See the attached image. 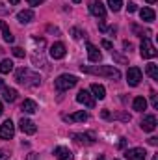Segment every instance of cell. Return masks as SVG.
<instances>
[{
	"instance_id": "bcb514c9",
	"label": "cell",
	"mask_w": 158,
	"mask_h": 160,
	"mask_svg": "<svg viewBox=\"0 0 158 160\" xmlns=\"http://www.w3.org/2000/svg\"><path fill=\"white\" fill-rule=\"evenodd\" d=\"M153 160H158V155H155V157H153Z\"/></svg>"
},
{
	"instance_id": "7a4b0ae2",
	"label": "cell",
	"mask_w": 158,
	"mask_h": 160,
	"mask_svg": "<svg viewBox=\"0 0 158 160\" xmlns=\"http://www.w3.org/2000/svg\"><path fill=\"white\" fill-rule=\"evenodd\" d=\"M84 73H91V75H101V77H108V78L117 80L121 77L119 69H116L114 65H99V67H89V65H82Z\"/></svg>"
},
{
	"instance_id": "ba28073f",
	"label": "cell",
	"mask_w": 158,
	"mask_h": 160,
	"mask_svg": "<svg viewBox=\"0 0 158 160\" xmlns=\"http://www.w3.org/2000/svg\"><path fill=\"white\" fill-rule=\"evenodd\" d=\"M140 80H141V69L140 67H128V71H126V82H128V86H138L140 84Z\"/></svg>"
},
{
	"instance_id": "ffe728a7",
	"label": "cell",
	"mask_w": 158,
	"mask_h": 160,
	"mask_svg": "<svg viewBox=\"0 0 158 160\" xmlns=\"http://www.w3.org/2000/svg\"><path fill=\"white\" fill-rule=\"evenodd\" d=\"M0 32H2V38H4L6 43H13V41H15L13 34L9 32V28H7V24H6L4 21H0Z\"/></svg>"
},
{
	"instance_id": "8992f818",
	"label": "cell",
	"mask_w": 158,
	"mask_h": 160,
	"mask_svg": "<svg viewBox=\"0 0 158 160\" xmlns=\"http://www.w3.org/2000/svg\"><path fill=\"white\" fill-rule=\"evenodd\" d=\"M15 136V125L11 119H6L0 125V138L2 140H11Z\"/></svg>"
},
{
	"instance_id": "7bdbcfd3",
	"label": "cell",
	"mask_w": 158,
	"mask_h": 160,
	"mask_svg": "<svg viewBox=\"0 0 158 160\" xmlns=\"http://www.w3.org/2000/svg\"><path fill=\"white\" fill-rule=\"evenodd\" d=\"M4 114V106H2V102H0V116Z\"/></svg>"
},
{
	"instance_id": "f546056e",
	"label": "cell",
	"mask_w": 158,
	"mask_h": 160,
	"mask_svg": "<svg viewBox=\"0 0 158 160\" xmlns=\"http://www.w3.org/2000/svg\"><path fill=\"white\" fill-rule=\"evenodd\" d=\"M151 104H153V108H158V97H156V93H151Z\"/></svg>"
},
{
	"instance_id": "8d00e7d4",
	"label": "cell",
	"mask_w": 158,
	"mask_h": 160,
	"mask_svg": "<svg viewBox=\"0 0 158 160\" xmlns=\"http://www.w3.org/2000/svg\"><path fill=\"white\" fill-rule=\"evenodd\" d=\"M149 143H151V145H156V143H158V138H155V136H153V138H149Z\"/></svg>"
},
{
	"instance_id": "83f0119b",
	"label": "cell",
	"mask_w": 158,
	"mask_h": 160,
	"mask_svg": "<svg viewBox=\"0 0 158 160\" xmlns=\"http://www.w3.org/2000/svg\"><path fill=\"white\" fill-rule=\"evenodd\" d=\"M71 34H73V38H75V39H82V38L86 36L80 28H73V30H71Z\"/></svg>"
},
{
	"instance_id": "7c38bea8",
	"label": "cell",
	"mask_w": 158,
	"mask_h": 160,
	"mask_svg": "<svg viewBox=\"0 0 158 160\" xmlns=\"http://www.w3.org/2000/svg\"><path fill=\"white\" fill-rule=\"evenodd\" d=\"M73 140L80 143V145H91V143H95V136L93 134H82V132H77V134H73Z\"/></svg>"
},
{
	"instance_id": "7402d4cb",
	"label": "cell",
	"mask_w": 158,
	"mask_h": 160,
	"mask_svg": "<svg viewBox=\"0 0 158 160\" xmlns=\"http://www.w3.org/2000/svg\"><path fill=\"white\" fill-rule=\"evenodd\" d=\"M2 95H4V101H6V102H13V101L17 99V89H13V88H4V89H2Z\"/></svg>"
},
{
	"instance_id": "cb8c5ba5",
	"label": "cell",
	"mask_w": 158,
	"mask_h": 160,
	"mask_svg": "<svg viewBox=\"0 0 158 160\" xmlns=\"http://www.w3.org/2000/svg\"><path fill=\"white\" fill-rule=\"evenodd\" d=\"M145 73H147L153 80H158V65H156V63H147Z\"/></svg>"
},
{
	"instance_id": "5bb4252c",
	"label": "cell",
	"mask_w": 158,
	"mask_h": 160,
	"mask_svg": "<svg viewBox=\"0 0 158 160\" xmlns=\"http://www.w3.org/2000/svg\"><path fill=\"white\" fill-rule=\"evenodd\" d=\"M50 56L54 58V60H62L63 56H65V45L63 43H54L52 47H50Z\"/></svg>"
},
{
	"instance_id": "d6a6232c",
	"label": "cell",
	"mask_w": 158,
	"mask_h": 160,
	"mask_svg": "<svg viewBox=\"0 0 158 160\" xmlns=\"http://www.w3.org/2000/svg\"><path fill=\"white\" fill-rule=\"evenodd\" d=\"M7 157H9V153L6 149H0V160H7Z\"/></svg>"
},
{
	"instance_id": "52a82bcc",
	"label": "cell",
	"mask_w": 158,
	"mask_h": 160,
	"mask_svg": "<svg viewBox=\"0 0 158 160\" xmlns=\"http://www.w3.org/2000/svg\"><path fill=\"white\" fill-rule=\"evenodd\" d=\"M77 102L84 104V106H87V108H95V97H93L89 91H86V89H80L78 91V95H77Z\"/></svg>"
},
{
	"instance_id": "ab89813d",
	"label": "cell",
	"mask_w": 158,
	"mask_h": 160,
	"mask_svg": "<svg viewBox=\"0 0 158 160\" xmlns=\"http://www.w3.org/2000/svg\"><path fill=\"white\" fill-rule=\"evenodd\" d=\"M7 11H9V9H7V8H4V6L0 4V13H7Z\"/></svg>"
},
{
	"instance_id": "d4e9b609",
	"label": "cell",
	"mask_w": 158,
	"mask_h": 160,
	"mask_svg": "<svg viewBox=\"0 0 158 160\" xmlns=\"http://www.w3.org/2000/svg\"><path fill=\"white\" fill-rule=\"evenodd\" d=\"M9 71H13V62H11V60H2V62H0V73L6 75V73H9Z\"/></svg>"
},
{
	"instance_id": "603a6c76",
	"label": "cell",
	"mask_w": 158,
	"mask_h": 160,
	"mask_svg": "<svg viewBox=\"0 0 158 160\" xmlns=\"http://www.w3.org/2000/svg\"><path fill=\"white\" fill-rule=\"evenodd\" d=\"M132 108H134L136 112H143V110L147 108V101H145L143 97H136L134 102H132Z\"/></svg>"
},
{
	"instance_id": "60d3db41",
	"label": "cell",
	"mask_w": 158,
	"mask_h": 160,
	"mask_svg": "<svg viewBox=\"0 0 158 160\" xmlns=\"http://www.w3.org/2000/svg\"><path fill=\"white\" fill-rule=\"evenodd\" d=\"M7 2H9V4H11V6H17V4H19V2H21V0H7Z\"/></svg>"
},
{
	"instance_id": "74e56055",
	"label": "cell",
	"mask_w": 158,
	"mask_h": 160,
	"mask_svg": "<svg viewBox=\"0 0 158 160\" xmlns=\"http://www.w3.org/2000/svg\"><path fill=\"white\" fill-rule=\"evenodd\" d=\"M125 145H126V140H125V138H121V142H119V147H121V149H123V147H125Z\"/></svg>"
},
{
	"instance_id": "e575fe53",
	"label": "cell",
	"mask_w": 158,
	"mask_h": 160,
	"mask_svg": "<svg viewBox=\"0 0 158 160\" xmlns=\"http://www.w3.org/2000/svg\"><path fill=\"white\" fill-rule=\"evenodd\" d=\"M26 160H39V157H37L36 153H30V155L26 157Z\"/></svg>"
},
{
	"instance_id": "9a60e30c",
	"label": "cell",
	"mask_w": 158,
	"mask_h": 160,
	"mask_svg": "<svg viewBox=\"0 0 158 160\" xmlns=\"http://www.w3.org/2000/svg\"><path fill=\"white\" fill-rule=\"evenodd\" d=\"M34 17H36V13H34L32 9H22V11H19V13H17V21H19V22H22V24L32 22V21H34Z\"/></svg>"
},
{
	"instance_id": "d6986e66",
	"label": "cell",
	"mask_w": 158,
	"mask_h": 160,
	"mask_svg": "<svg viewBox=\"0 0 158 160\" xmlns=\"http://www.w3.org/2000/svg\"><path fill=\"white\" fill-rule=\"evenodd\" d=\"M91 93H93V97L99 99V101H102V99L106 97V89H104V86H101V84H91Z\"/></svg>"
},
{
	"instance_id": "f35d334b",
	"label": "cell",
	"mask_w": 158,
	"mask_h": 160,
	"mask_svg": "<svg viewBox=\"0 0 158 160\" xmlns=\"http://www.w3.org/2000/svg\"><path fill=\"white\" fill-rule=\"evenodd\" d=\"M123 45H125V48H132V43H130V41H125Z\"/></svg>"
},
{
	"instance_id": "b9f144b4",
	"label": "cell",
	"mask_w": 158,
	"mask_h": 160,
	"mask_svg": "<svg viewBox=\"0 0 158 160\" xmlns=\"http://www.w3.org/2000/svg\"><path fill=\"white\" fill-rule=\"evenodd\" d=\"M4 88H6V86H4V80L0 78V89H4Z\"/></svg>"
},
{
	"instance_id": "f6af8a7d",
	"label": "cell",
	"mask_w": 158,
	"mask_h": 160,
	"mask_svg": "<svg viewBox=\"0 0 158 160\" xmlns=\"http://www.w3.org/2000/svg\"><path fill=\"white\" fill-rule=\"evenodd\" d=\"M73 2H75V4H80V2H82V0H73Z\"/></svg>"
},
{
	"instance_id": "6da1fadb",
	"label": "cell",
	"mask_w": 158,
	"mask_h": 160,
	"mask_svg": "<svg viewBox=\"0 0 158 160\" xmlns=\"http://www.w3.org/2000/svg\"><path fill=\"white\" fill-rule=\"evenodd\" d=\"M15 80H17L19 84H22V86H26V88H36V86L41 84V77L37 73L30 71L28 67L17 69V71H15Z\"/></svg>"
},
{
	"instance_id": "277c9868",
	"label": "cell",
	"mask_w": 158,
	"mask_h": 160,
	"mask_svg": "<svg viewBox=\"0 0 158 160\" xmlns=\"http://www.w3.org/2000/svg\"><path fill=\"white\" fill-rule=\"evenodd\" d=\"M87 8H89L91 15H95L97 19H101V21L106 19V8H104V4L101 0H89L87 2Z\"/></svg>"
},
{
	"instance_id": "4fadbf2b",
	"label": "cell",
	"mask_w": 158,
	"mask_h": 160,
	"mask_svg": "<svg viewBox=\"0 0 158 160\" xmlns=\"http://www.w3.org/2000/svg\"><path fill=\"white\" fill-rule=\"evenodd\" d=\"M141 130L143 132H153L155 128H156V118L155 116H145L143 119H141Z\"/></svg>"
},
{
	"instance_id": "4316f807",
	"label": "cell",
	"mask_w": 158,
	"mask_h": 160,
	"mask_svg": "<svg viewBox=\"0 0 158 160\" xmlns=\"http://www.w3.org/2000/svg\"><path fill=\"white\" fill-rule=\"evenodd\" d=\"M13 56L15 58H24V48H21V47H13Z\"/></svg>"
},
{
	"instance_id": "7dc6e473",
	"label": "cell",
	"mask_w": 158,
	"mask_h": 160,
	"mask_svg": "<svg viewBox=\"0 0 158 160\" xmlns=\"http://www.w3.org/2000/svg\"><path fill=\"white\" fill-rule=\"evenodd\" d=\"M97 160H104V157H99V158H97Z\"/></svg>"
},
{
	"instance_id": "44dd1931",
	"label": "cell",
	"mask_w": 158,
	"mask_h": 160,
	"mask_svg": "<svg viewBox=\"0 0 158 160\" xmlns=\"http://www.w3.org/2000/svg\"><path fill=\"white\" fill-rule=\"evenodd\" d=\"M140 17H141V21H145V22H153V21H155V11H153L151 8H141V9H140Z\"/></svg>"
},
{
	"instance_id": "30bf717a",
	"label": "cell",
	"mask_w": 158,
	"mask_h": 160,
	"mask_svg": "<svg viewBox=\"0 0 158 160\" xmlns=\"http://www.w3.org/2000/svg\"><path fill=\"white\" fill-rule=\"evenodd\" d=\"M19 128H21L24 134H36V132H37L36 123L32 119H26V118H22V119L19 121Z\"/></svg>"
},
{
	"instance_id": "5b68a950",
	"label": "cell",
	"mask_w": 158,
	"mask_h": 160,
	"mask_svg": "<svg viewBox=\"0 0 158 160\" xmlns=\"http://www.w3.org/2000/svg\"><path fill=\"white\" fill-rule=\"evenodd\" d=\"M140 54H141V58H155L158 54V50L155 48V45L151 43V39L149 38H143V41H141V47H140Z\"/></svg>"
},
{
	"instance_id": "836d02e7",
	"label": "cell",
	"mask_w": 158,
	"mask_h": 160,
	"mask_svg": "<svg viewBox=\"0 0 158 160\" xmlns=\"http://www.w3.org/2000/svg\"><path fill=\"white\" fill-rule=\"evenodd\" d=\"M26 2H28L30 6H41V4H43L45 0H26Z\"/></svg>"
},
{
	"instance_id": "9c48e42d",
	"label": "cell",
	"mask_w": 158,
	"mask_h": 160,
	"mask_svg": "<svg viewBox=\"0 0 158 160\" xmlns=\"http://www.w3.org/2000/svg\"><path fill=\"white\" fill-rule=\"evenodd\" d=\"M125 158L126 160H147V153L141 147H134V149H128L125 153Z\"/></svg>"
},
{
	"instance_id": "4dcf8cb0",
	"label": "cell",
	"mask_w": 158,
	"mask_h": 160,
	"mask_svg": "<svg viewBox=\"0 0 158 160\" xmlns=\"http://www.w3.org/2000/svg\"><path fill=\"white\" fill-rule=\"evenodd\" d=\"M112 54H114V58H116V60H117L119 63H126V58H123V56H119V54H116V52H114V50H112Z\"/></svg>"
},
{
	"instance_id": "3957f363",
	"label": "cell",
	"mask_w": 158,
	"mask_h": 160,
	"mask_svg": "<svg viewBox=\"0 0 158 160\" xmlns=\"http://www.w3.org/2000/svg\"><path fill=\"white\" fill-rule=\"evenodd\" d=\"M77 84H78V78L75 75H60L56 78V82H54V86H56L58 91H67V89L75 88Z\"/></svg>"
},
{
	"instance_id": "ee69618b",
	"label": "cell",
	"mask_w": 158,
	"mask_h": 160,
	"mask_svg": "<svg viewBox=\"0 0 158 160\" xmlns=\"http://www.w3.org/2000/svg\"><path fill=\"white\" fill-rule=\"evenodd\" d=\"M147 2H149V4H155V2H156V0H147Z\"/></svg>"
},
{
	"instance_id": "d590c367",
	"label": "cell",
	"mask_w": 158,
	"mask_h": 160,
	"mask_svg": "<svg viewBox=\"0 0 158 160\" xmlns=\"http://www.w3.org/2000/svg\"><path fill=\"white\" fill-rule=\"evenodd\" d=\"M102 118H104V119H110V118H112V114H110L108 110H102Z\"/></svg>"
},
{
	"instance_id": "1f68e13d",
	"label": "cell",
	"mask_w": 158,
	"mask_h": 160,
	"mask_svg": "<svg viewBox=\"0 0 158 160\" xmlns=\"http://www.w3.org/2000/svg\"><path fill=\"white\" fill-rule=\"evenodd\" d=\"M102 47H104V48H110V50L114 48V45H112V41H108V39H102Z\"/></svg>"
},
{
	"instance_id": "8fae6325",
	"label": "cell",
	"mask_w": 158,
	"mask_h": 160,
	"mask_svg": "<svg viewBox=\"0 0 158 160\" xmlns=\"http://www.w3.org/2000/svg\"><path fill=\"white\" fill-rule=\"evenodd\" d=\"M54 157L58 160H75V155L71 153V149H67L63 145H60V147L54 149Z\"/></svg>"
},
{
	"instance_id": "2e32d148",
	"label": "cell",
	"mask_w": 158,
	"mask_h": 160,
	"mask_svg": "<svg viewBox=\"0 0 158 160\" xmlns=\"http://www.w3.org/2000/svg\"><path fill=\"white\" fill-rule=\"evenodd\" d=\"M86 48H87V58H89V62H99V60H101V50H99L93 43H86Z\"/></svg>"
},
{
	"instance_id": "f1b7e54d",
	"label": "cell",
	"mask_w": 158,
	"mask_h": 160,
	"mask_svg": "<svg viewBox=\"0 0 158 160\" xmlns=\"http://www.w3.org/2000/svg\"><path fill=\"white\" fill-rule=\"evenodd\" d=\"M126 11H128V13H134V11H138V6H136L134 2H128V6H126Z\"/></svg>"
},
{
	"instance_id": "484cf974",
	"label": "cell",
	"mask_w": 158,
	"mask_h": 160,
	"mask_svg": "<svg viewBox=\"0 0 158 160\" xmlns=\"http://www.w3.org/2000/svg\"><path fill=\"white\" fill-rule=\"evenodd\" d=\"M108 6H110L112 11H119L121 6H123V0H108Z\"/></svg>"
},
{
	"instance_id": "ac0fdd59",
	"label": "cell",
	"mask_w": 158,
	"mask_h": 160,
	"mask_svg": "<svg viewBox=\"0 0 158 160\" xmlns=\"http://www.w3.org/2000/svg\"><path fill=\"white\" fill-rule=\"evenodd\" d=\"M21 110H22L24 114H36V112H37V104H36V101L26 99V101L21 104Z\"/></svg>"
},
{
	"instance_id": "e0dca14e",
	"label": "cell",
	"mask_w": 158,
	"mask_h": 160,
	"mask_svg": "<svg viewBox=\"0 0 158 160\" xmlns=\"http://www.w3.org/2000/svg\"><path fill=\"white\" fill-rule=\"evenodd\" d=\"M63 119L67 121V123H80V121L87 119V114H86L84 110H80V112H75V114H71V116H65Z\"/></svg>"
}]
</instances>
